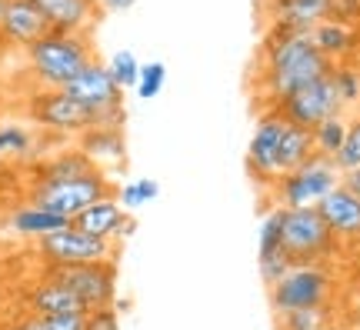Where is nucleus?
<instances>
[{"label":"nucleus","instance_id":"12","mask_svg":"<svg viewBox=\"0 0 360 330\" xmlns=\"http://www.w3.org/2000/svg\"><path fill=\"white\" fill-rule=\"evenodd\" d=\"M257 264H260V277L267 287H274L277 280H283L294 270V260L283 250V237H281V207H274L264 220H260V234H257Z\"/></svg>","mask_w":360,"mask_h":330},{"label":"nucleus","instance_id":"30","mask_svg":"<svg viewBox=\"0 0 360 330\" xmlns=\"http://www.w3.org/2000/svg\"><path fill=\"white\" fill-rule=\"evenodd\" d=\"M334 164H337L340 174H347V170H357L360 167V114L347 124V140H344L340 153L334 157Z\"/></svg>","mask_w":360,"mask_h":330},{"label":"nucleus","instance_id":"27","mask_svg":"<svg viewBox=\"0 0 360 330\" xmlns=\"http://www.w3.org/2000/svg\"><path fill=\"white\" fill-rule=\"evenodd\" d=\"M277 330H330V307H310L277 317Z\"/></svg>","mask_w":360,"mask_h":330},{"label":"nucleus","instance_id":"26","mask_svg":"<svg viewBox=\"0 0 360 330\" xmlns=\"http://www.w3.org/2000/svg\"><path fill=\"white\" fill-rule=\"evenodd\" d=\"M157 193H160V184H157L154 177H137V180H130V184H120V187H117V203H120L127 214H134V210H141L143 203L157 201Z\"/></svg>","mask_w":360,"mask_h":330},{"label":"nucleus","instance_id":"20","mask_svg":"<svg viewBox=\"0 0 360 330\" xmlns=\"http://www.w3.org/2000/svg\"><path fill=\"white\" fill-rule=\"evenodd\" d=\"M27 304H30V310H34L37 317H51V314H87V310L80 307L77 297L67 291L64 284H57V280H51V277H44L40 284H34Z\"/></svg>","mask_w":360,"mask_h":330},{"label":"nucleus","instance_id":"31","mask_svg":"<svg viewBox=\"0 0 360 330\" xmlns=\"http://www.w3.org/2000/svg\"><path fill=\"white\" fill-rule=\"evenodd\" d=\"M327 20L347 24L360 30V0H330L327 4Z\"/></svg>","mask_w":360,"mask_h":330},{"label":"nucleus","instance_id":"7","mask_svg":"<svg viewBox=\"0 0 360 330\" xmlns=\"http://www.w3.org/2000/svg\"><path fill=\"white\" fill-rule=\"evenodd\" d=\"M267 110L281 114L287 124H297V127H307V130L323 124L327 117L344 114V107L337 101V90H334V84H330V74L321 77V80H314V84H307V87L294 90L290 97L277 101L274 107H267Z\"/></svg>","mask_w":360,"mask_h":330},{"label":"nucleus","instance_id":"3","mask_svg":"<svg viewBox=\"0 0 360 330\" xmlns=\"http://www.w3.org/2000/svg\"><path fill=\"white\" fill-rule=\"evenodd\" d=\"M334 293V274L323 264H300L283 280L267 287V300L274 317L294 314V310H310V307H327Z\"/></svg>","mask_w":360,"mask_h":330},{"label":"nucleus","instance_id":"11","mask_svg":"<svg viewBox=\"0 0 360 330\" xmlns=\"http://www.w3.org/2000/svg\"><path fill=\"white\" fill-rule=\"evenodd\" d=\"M60 90H64L67 97H74L80 107H87L94 117L124 103V90L117 87L114 77H110V70H107V64L97 61V57H94V61H90V64Z\"/></svg>","mask_w":360,"mask_h":330},{"label":"nucleus","instance_id":"34","mask_svg":"<svg viewBox=\"0 0 360 330\" xmlns=\"http://www.w3.org/2000/svg\"><path fill=\"white\" fill-rule=\"evenodd\" d=\"M134 230H137V220H134V214H127V217H124V224L117 227V237H114L117 247H120L124 241H130V237H134Z\"/></svg>","mask_w":360,"mask_h":330},{"label":"nucleus","instance_id":"1","mask_svg":"<svg viewBox=\"0 0 360 330\" xmlns=\"http://www.w3.org/2000/svg\"><path fill=\"white\" fill-rule=\"evenodd\" d=\"M24 51L27 64L34 70V80L44 90L67 87L94 61V47H90L87 34H67V30H47Z\"/></svg>","mask_w":360,"mask_h":330},{"label":"nucleus","instance_id":"6","mask_svg":"<svg viewBox=\"0 0 360 330\" xmlns=\"http://www.w3.org/2000/svg\"><path fill=\"white\" fill-rule=\"evenodd\" d=\"M44 277L64 284L67 291L80 300L84 310H101V307L117 304V260H97V264H77V267H51Z\"/></svg>","mask_w":360,"mask_h":330},{"label":"nucleus","instance_id":"24","mask_svg":"<svg viewBox=\"0 0 360 330\" xmlns=\"http://www.w3.org/2000/svg\"><path fill=\"white\" fill-rule=\"evenodd\" d=\"M330 84L337 90V101L347 110H357L360 107V64L357 61H344V64H334L330 70Z\"/></svg>","mask_w":360,"mask_h":330},{"label":"nucleus","instance_id":"10","mask_svg":"<svg viewBox=\"0 0 360 330\" xmlns=\"http://www.w3.org/2000/svg\"><path fill=\"white\" fill-rule=\"evenodd\" d=\"M283 127L287 120L274 110H260L257 124H254V134H250V144H247V174L254 177V184L260 187H274L277 184V147H281Z\"/></svg>","mask_w":360,"mask_h":330},{"label":"nucleus","instance_id":"23","mask_svg":"<svg viewBox=\"0 0 360 330\" xmlns=\"http://www.w3.org/2000/svg\"><path fill=\"white\" fill-rule=\"evenodd\" d=\"M90 170H101V167H94L87 153L74 147V151H57L44 164H37V180H70V177H84Z\"/></svg>","mask_w":360,"mask_h":330},{"label":"nucleus","instance_id":"32","mask_svg":"<svg viewBox=\"0 0 360 330\" xmlns=\"http://www.w3.org/2000/svg\"><path fill=\"white\" fill-rule=\"evenodd\" d=\"M84 330H120V310L114 307H101V310H87Z\"/></svg>","mask_w":360,"mask_h":330},{"label":"nucleus","instance_id":"2","mask_svg":"<svg viewBox=\"0 0 360 330\" xmlns=\"http://www.w3.org/2000/svg\"><path fill=\"white\" fill-rule=\"evenodd\" d=\"M114 193H117L114 180L107 177L103 170H90L84 177H70V180H37L30 203H37V207L64 217V220H74L80 210H87L90 203L114 197Z\"/></svg>","mask_w":360,"mask_h":330},{"label":"nucleus","instance_id":"28","mask_svg":"<svg viewBox=\"0 0 360 330\" xmlns=\"http://www.w3.org/2000/svg\"><path fill=\"white\" fill-rule=\"evenodd\" d=\"M107 70L114 77V84L120 90L137 87V77H141V61L134 57V51H114V57L107 61Z\"/></svg>","mask_w":360,"mask_h":330},{"label":"nucleus","instance_id":"29","mask_svg":"<svg viewBox=\"0 0 360 330\" xmlns=\"http://www.w3.org/2000/svg\"><path fill=\"white\" fill-rule=\"evenodd\" d=\"M167 84V64L164 61H150V64H141V77H137V97L141 101H154L157 94Z\"/></svg>","mask_w":360,"mask_h":330},{"label":"nucleus","instance_id":"22","mask_svg":"<svg viewBox=\"0 0 360 330\" xmlns=\"http://www.w3.org/2000/svg\"><path fill=\"white\" fill-rule=\"evenodd\" d=\"M314 157V134L307 127H297V124H287L281 137V147H277V174H290L300 164H307Z\"/></svg>","mask_w":360,"mask_h":330},{"label":"nucleus","instance_id":"5","mask_svg":"<svg viewBox=\"0 0 360 330\" xmlns=\"http://www.w3.org/2000/svg\"><path fill=\"white\" fill-rule=\"evenodd\" d=\"M281 237L283 250L290 254V260L297 267L323 264L337 250L334 234L327 230L317 207H297V210H283L281 207Z\"/></svg>","mask_w":360,"mask_h":330},{"label":"nucleus","instance_id":"13","mask_svg":"<svg viewBox=\"0 0 360 330\" xmlns=\"http://www.w3.org/2000/svg\"><path fill=\"white\" fill-rule=\"evenodd\" d=\"M317 214L323 217V224L334 234L337 243H360V201L344 184H337L334 191L317 203Z\"/></svg>","mask_w":360,"mask_h":330},{"label":"nucleus","instance_id":"21","mask_svg":"<svg viewBox=\"0 0 360 330\" xmlns=\"http://www.w3.org/2000/svg\"><path fill=\"white\" fill-rule=\"evenodd\" d=\"M40 153V137L24 124H0V164H27Z\"/></svg>","mask_w":360,"mask_h":330},{"label":"nucleus","instance_id":"39","mask_svg":"<svg viewBox=\"0 0 360 330\" xmlns=\"http://www.w3.org/2000/svg\"><path fill=\"white\" fill-rule=\"evenodd\" d=\"M4 11H7V0H0V20H4Z\"/></svg>","mask_w":360,"mask_h":330},{"label":"nucleus","instance_id":"38","mask_svg":"<svg viewBox=\"0 0 360 330\" xmlns=\"http://www.w3.org/2000/svg\"><path fill=\"white\" fill-rule=\"evenodd\" d=\"M300 4H307V7H314V11H321L323 17H327V4H330V0H300Z\"/></svg>","mask_w":360,"mask_h":330},{"label":"nucleus","instance_id":"37","mask_svg":"<svg viewBox=\"0 0 360 330\" xmlns=\"http://www.w3.org/2000/svg\"><path fill=\"white\" fill-rule=\"evenodd\" d=\"M4 330H44V320L37 314H30V317L17 320V324H11V327H4Z\"/></svg>","mask_w":360,"mask_h":330},{"label":"nucleus","instance_id":"33","mask_svg":"<svg viewBox=\"0 0 360 330\" xmlns=\"http://www.w3.org/2000/svg\"><path fill=\"white\" fill-rule=\"evenodd\" d=\"M84 317L87 314H51L44 320V330H84Z\"/></svg>","mask_w":360,"mask_h":330},{"label":"nucleus","instance_id":"25","mask_svg":"<svg viewBox=\"0 0 360 330\" xmlns=\"http://www.w3.org/2000/svg\"><path fill=\"white\" fill-rule=\"evenodd\" d=\"M347 124L350 120L344 114L327 117L323 124H317V127L310 130V134H314V153L334 160L337 153H340V147H344V140H347Z\"/></svg>","mask_w":360,"mask_h":330},{"label":"nucleus","instance_id":"14","mask_svg":"<svg viewBox=\"0 0 360 330\" xmlns=\"http://www.w3.org/2000/svg\"><path fill=\"white\" fill-rule=\"evenodd\" d=\"M51 30L47 17L30 4V0H7V11L0 20V37L17 47H30L37 37H44Z\"/></svg>","mask_w":360,"mask_h":330},{"label":"nucleus","instance_id":"17","mask_svg":"<svg viewBox=\"0 0 360 330\" xmlns=\"http://www.w3.org/2000/svg\"><path fill=\"white\" fill-rule=\"evenodd\" d=\"M77 147L94 160V167H120L127 160V137L120 127L84 130L77 137Z\"/></svg>","mask_w":360,"mask_h":330},{"label":"nucleus","instance_id":"15","mask_svg":"<svg viewBox=\"0 0 360 330\" xmlns=\"http://www.w3.org/2000/svg\"><path fill=\"white\" fill-rule=\"evenodd\" d=\"M44 17L51 30H67V34H87L90 24L97 20V0H30Z\"/></svg>","mask_w":360,"mask_h":330},{"label":"nucleus","instance_id":"19","mask_svg":"<svg viewBox=\"0 0 360 330\" xmlns=\"http://www.w3.org/2000/svg\"><path fill=\"white\" fill-rule=\"evenodd\" d=\"M67 227H70V220L44 210L37 203H24V207L11 210V217H7V230L17 234V237H27V241H40V237H51V234Z\"/></svg>","mask_w":360,"mask_h":330},{"label":"nucleus","instance_id":"18","mask_svg":"<svg viewBox=\"0 0 360 330\" xmlns=\"http://www.w3.org/2000/svg\"><path fill=\"white\" fill-rule=\"evenodd\" d=\"M124 217H127V210L117 203V193H114V197H103V201L90 203L87 210H80V214L70 220V227H77V230H84V234H90V237H101V241L114 243L117 227L124 224Z\"/></svg>","mask_w":360,"mask_h":330},{"label":"nucleus","instance_id":"35","mask_svg":"<svg viewBox=\"0 0 360 330\" xmlns=\"http://www.w3.org/2000/svg\"><path fill=\"white\" fill-rule=\"evenodd\" d=\"M137 0H97V7H101L103 13H120V11H130Z\"/></svg>","mask_w":360,"mask_h":330},{"label":"nucleus","instance_id":"9","mask_svg":"<svg viewBox=\"0 0 360 330\" xmlns=\"http://www.w3.org/2000/svg\"><path fill=\"white\" fill-rule=\"evenodd\" d=\"M37 254L51 267H77V264H97V260H117V243L90 237L77 227L57 230L51 237L37 241Z\"/></svg>","mask_w":360,"mask_h":330},{"label":"nucleus","instance_id":"8","mask_svg":"<svg viewBox=\"0 0 360 330\" xmlns=\"http://www.w3.org/2000/svg\"><path fill=\"white\" fill-rule=\"evenodd\" d=\"M27 114L40 130H51L60 137H80L84 130L94 127V114L74 97H67L64 90H37L27 103Z\"/></svg>","mask_w":360,"mask_h":330},{"label":"nucleus","instance_id":"4","mask_svg":"<svg viewBox=\"0 0 360 330\" xmlns=\"http://www.w3.org/2000/svg\"><path fill=\"white\" fill-rule=\"evenodd\" d=\"M340 184V170L334 160H327L321 153H314L307 164H300L297 170L277 177V184L270 187V197L283 210H297V207H317Z\"/></svg>","mask_w":360,"mask_h":330},{"label":"nucleus","instance_id":"36","mask_svg":"<svg viewBox=\"0 0 360 330\" xmlns=\"http://www.w3.org/2000/svg\"><path fill=\"white\" fill-rule=\"evenodd\" d=\"M340 184H344V187H347V191L360 201V167H357V170H347V174H340Z\"/></svg>","mask_w":360,"mask_h":330},{"label":"nucleus","instance_id":"16","mask_svg":"<svg viewBox=\"0 0 360 330\" xmlns=\"http://www.w3.org/2000/svg\"><path fill=\"white\" fill-rule=\"evenodd\" d=\"M310 40L330 64H344V61H354L360 53V30L347 24H337V20H321L310 30Z\"/></svg>","mask_w":360,"mask_h":330}]
</instances>
